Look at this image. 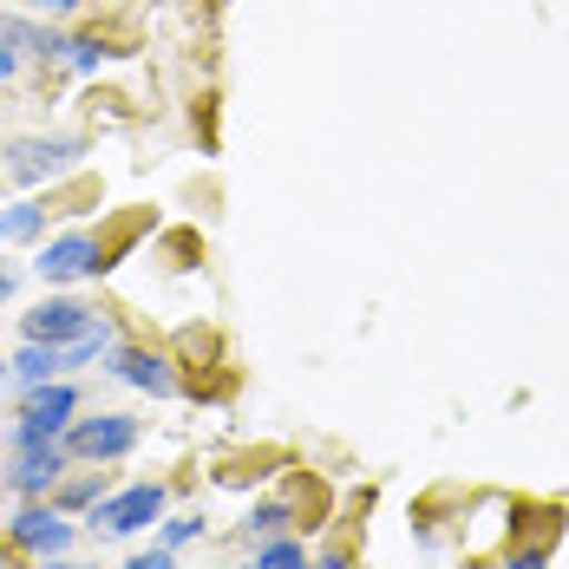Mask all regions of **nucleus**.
Segmentation results:
<instances>
[{
	"label": "nucleus",
	"mask_w": 569,
	"mask_h": 569,
	"mask_svg": "<svg viewBox=\"0 0 569 569\" xmlns=\"http://www.w3.org/2000/svg\"><path fill=\"white\" fill-rule=\"evenodd\" d=\"M72 419H79V387H66V380L27 387V406H20V419H13V452H33V446H59Z\"/></svg>",
	"instance_id": "nucleus-1"
},
{
	"label": "nucleus",
	"mask_w": 569,
	"mask_h": 569,
	"mask_svg": "<svg viewBox=\"0 0 569 569\" xmlns=\"http://www.w3.org/2000/svg\"><path fill=\"white\" fill-rule=\"evenodd\" d=\"M59 446H66V458H79V465H118V458L138 446V419H131V412H99V419H72Z\"/></svg>",
	"instance_id": "nucleus-2"
},
{
	"label": "nucleus",
	"mask_w": 569,
	"mask_h": 569,
	"mask_svg": "<svg viewBox=\"0 0 569 569\" xmlns=\"http://www.w3.org/2000/svg\"><path fill=\"white\" fill-rule=\"evenodd\" d=\"M7 537H13V550H27V557H40V563H53L72 550V517L59 511L53 498H27L13 523H7Z\"/></svg>",
	"instance_id": "nucleus-3"
},
{
	"label": "nucleus",
	"mask_w": 569,
	"mask_h": 569,
	"mask_svg": "<svg viewBox=\"0 0 569 569\" xmlns=\"http://www.w3.org/2000/svg\"><path fill=\"white\" fill-rule=\"evenodd\" d=\"M164 511H171V491H164V485H124V491H112V498L92 505V530H106V537H138L144 523H158Z\"/></svg>",
	"instance_id": "nucleus-4"
},
{
	"label": "nucleus",
	"mask_w": 569,
	"mask_h": 569,
	"mask_svg": "<svg viewBox=\"0 0 569 569\" xmlns=\"http://www.w3.org/2000/svg\"><path fill=\"white\" fill-rule=\"evenodd\" d=\"M92 328H99V308H86V301H72V295L40 301V308L20 321V335H27V341H53V347L79 341V335H92Z\"/></svg>",
	"instance_id": "nucleus-5"
},
{
	"label": "nucleus",
	"mask_w": 569,
	"mask_h": 569,
	"mask_svg": "<svg viewBox=\"0 0 569 569\" xmlns=\"http://www.w3.org/2000/svg\"><path fill=\"white\" fill-rule=\"evenodd\" d=\"M99 269H106V256H99V242H92V236H79V229L40 249V282H47V288L86 282V276H99Z\"/></svg>",
	"instance_id": "nucleus-6"
},
{
	"label": "nucleus",
	"mask_w": 569,
	"mask_h": 569,
	"mask_svg": "<svg viewBox=\"0 0 569 569\" xmlns=\"http://www.w3.org/2000/svg\"><path fill=\"white\" fill-rule=\"evenodd\" d=\"M72 158H79V144H66V138H13V144H7V171L20 177V183L66 177Z\"/></svg>",
	"instance_id": "nucleus-7"
},
{
	"label": "nucleus",
	"mask_w": 569,
	"mask_h": 569,
	"mask_svg": "<svg viewBox=\"0 0 569 569\" xmlns=\"http://www.w3.org/2000/svg\"><path fill=\"white\" fill-rule=\"evenodd\" d=\"M106 360H112L118 380H124V387H138V393H151V399H171L177 393L171 360H164V353H151V347H112Z\"/></svg>",
	"instance_id": "nucleus-8"
},
{
	"label": "nucleus",
	"mask_w": 569,
	"mask_h": 569,
	"mask_svg": "<svg viewBox=\"0 0 569 569\" xmlns=\"http://www.w3.org/2000/svg\"><path fill=\"white\" fill-rule=\"evenodd\" d=\"M66 446H33V452H13V471H7V485L20 491V498H53L59 478H66Z\"/></svg>",
	"instance_id": "nucleus-9"
},
{
	"label": "nucleus",
	"mask_w": 569,
	"mask_h": 569,
	"mask_svg": "<svg viewBox=\"0 0 569 569\" xmlns=\"http://www.w3.org/2000/svg\"><path fill=\"white\" fill-rule=\"evenodd\" d=\"M99 498H106V478H99V471H86V478H59V491H53V505L66 517H72V511L92 517V505H99Z\"/></svg>",
	"instance_id": "nucleus-10"
},
{
	"label": "nucleus",
	"mask_w": 569,
	"mask_h": 569,
	"mask_svg": "<svg viewBox=\"0 0 569 569\" xmlns=\"http://www.w3.org/2000/svg\"><path fill=\"white\" fill-rule=\"evenodd\" d=\"M47 229V210L40 203H7L0 210V242H33Z\"/></svg>",
	"instance_id": "nucleus-11"
},
{
	"label": "nucleus",
	"mask_w": 569,
	"mask_h": 569,
	"mask_svg": "<svg viewBox=\"0 0 569 569\" xmlns=\"http://www.w3.org/2000/svg\"><path fill=\"white\" fill-rule=\"evenodd\" d=\"M256 569H308V550H301L295 537H269V543L256 550Z\"/></svg>",
	"instance_id": "nucleus-12"
},
{
	"label": "nucleus",
	"mask_w": 569,
	"mask_h": 569,
	"mask_svg": "<svg viewBox=\"0 0 569 569\" xmlns=\"http://www.w3.org/2000/svg\"><path fill=\"white\" fill-rule=\"evenodd\" d=\"M288 523H295V505H256V511H249V523H242V530L269 543V537H282Z\"/></svg>",
	"instance_id": "nucleus-13"
},
{
	"label": "nucleus",
	"mask_w": 569,
	"mask_h": 569,
	"mask_svg": "<svg viewBox=\"0 0 569 569\" xmlns=\"http://www.w3.org/2000/svg\"><path fill=\"white\" fill-rule=\"evenodd\" d=\"M190 537H203V517H171L164 523V550H183Z\"/></svg>",
	"instance_id": "nucleus-14"
},
{
	"label": "nucleus",
	"mask_w": 569,
	"mask_h": 569,
	"mask_svg": "<svg viewBox=\"0 0 569 569\" xmlns=\"http://www.w3.org/2000/svg\"><path fill=\"white\" fill-rule=\"evenodd\" d=\"M124 569H177V550H164V543H158V550H138Z\"/></svg>",
	"instance_id": "nucleus-15"
},
{
	"label": "nucleus",
	"mask_w": 569,
	"mask_h": 569,
	"mask_svg": "<svg viewBox=\"0 0 569 569\" xmlns=\"http://www.w3.org/2000/svg\"><path fill=\"white\" fill-rule=\"evenodd\" d=\"M505 569H550V557H543V550H517Z\"/></svg>",
	"instance_id": "nucleus-16"
},
{
	"label": "nucleus",
	"mask_w": 569,
	"mask_h": 569,
	"mask_svg": "<svg viewBox=\"0 0 569 569\" xmlns=\"http://www.w3.org/2000/svg\"><path fill=\"white\" fill-rule=\"evenodd\" d=\"M315 569H353V557H347V550H328V557H321Z\"/></svg>",
	"instance_id": "nucleus-17"
},
{
	"label": "nucleus",
	"mask_w": 569,
	"mask_h": 569,
	"mask_svg": "<svg viewBox=\"0 0 569 569\" xmlns=\"http://www.w3.org/2000/svg\"><path fill=\"white\" fill-rule=\"evenodd\" d=\"M13 72H20V53H13V47H0V79H13Z\"/></svg>",
	"instance_id": "nucleus-18"
},
{
	"label": "nucleus",
	"mask_w": 569,
	"mask_h": 569,
	"mask_svg": "<svg viewBox=\"0 0 569 569\" xmlns=\"http://www.w3.org/2000/svg\"><path fill=\"white\" fill-rule=\"evenodd\" d=\"M33 7H40V13H72L79 0H33Z\"/></svg>",
	"instance_id": "nucleus-19"
},
{
	"label": "nucleus",
	"mask_w": 569,
	"mask_h": 569,
	"mask_svg": "<svg viewBox=\"0 0 569 569\" xmlns=\"http://www.w3.org/2000/svg\"><path fill=\"white\" fill-rule=\"evenodd\" d=\"M13 282H20V276H13V262H0V301L13 295Z\"/></svg>",
	"instance_id": "nucleus-20"
},
{
	"label": "nucleus",
	"mask_w": 569,
	"mask_h": 569,
	"mask_svg": "<svg viewBox=\"0 0 569 569\" xmlns=\"http://www.w3.org/2000/svg\"><path fill=\"white\" fill-rule=\"evenodd\" d=\"M40 569H86V563H66V557H53V563H40Z\"/></svg>",
	"instance_id": "nucleus-21"
},
{
	"label": "nucleus",
	"mask_w": 569,
	"mask_h": 569,
	"mask_svg": "<svg viewBox=\"0 0 569 569\" xmlns=\"http://www.w3.org/2000/svg\"><path fill=\"white\" fill-rule=\"evenodd\" d=\"M7 373H13V367H7V353H0V380H7Z\"/></svg>",
	"instance_id": "nucleus-22"
},
{
	"label": "nucleus",
	"mask_w": 569,
	"mask_h": 569,
	"mask_svg": "<svg viewBox=\"0 0 569 569\" xmlns=\"http://www.w3.org/2000/svg\"><path fill=\"white\" fill-rule=\"evenodd\" d=\"M249 569H256V563H249Z\"/></svg>",
	"instance_id": "nucleus-23"
}]
</instances>
